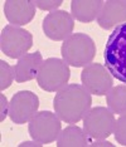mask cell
<instances>
[{
    "instance_id": "6da1fadb",
    "label": "cell",
    "mask_w": 126,
    "mask_h": 147,
    "mask_svg": "<svg viewBox=\"0 0 126 147\" xmlns=\"http://www.w3.org/2000/svg\"><path fill=\"white\" fill-rule=\"evenodd\" d=\"M92 105V97L81 84H67L56 93L53 99L54 112L63 122L77 123L83 119Z\"/></svg>"
},
{
    "instance_id": "7a4b0ae2",
    "label": "cell",
    "mask_w": 126,
    "mask_h": 147,
    "mask_svg": "<svg viewBox=\"0 0 126 147\" xmlns=\"http://www.w3.org/2000/svg\"><path fill=\"white\" fill-rule=\"evenodd\" d=\"M104 61L111 76L126 84V23L115 28L108 36Z\"/></svg>"
},
{
    "instance_id": "3957f363",
    "label": "cell",
    "mask_w": 126,
    "mask_h": 147,
    "mask_svg": "<svg viewBox=\"0 0 126 147\" xmlns=\"http://www.w3.org/2000/svg\"><path fill=\"white\" fill-rule=\"evenodd\" d=\"M63 61L75 68H83L91 64L96 55V44L93 39L85 33L69 35L61 47Z\"/></svg>"
},
{
    "instance_id": "277c9868",
    "label": "cell",
    "mask_w": 126,
    "mask_h": 147,
    "mask_svg": "<svg viewBox=\"0 0 126 147\" xmlns=\"http://www.w3.org/2000/svg\"><path fill=\"white\" fill-rule=\"evenodd\" d=\"M69 78L71 71L67 63L59 58H48L39 68L37 82L43 91L58 92L68 84Z\"/></svg>"
},
{
    "instance_id": "5b68a950",
    "label": "cell",
    "mask_w": 126,
    "mask_h": 147,
    "mask_svg": "<svg viewBox=\"0 0 126 147\" xmlns=\"http://www.w3.org/2000/svg\"><path fill=\"white\" fill-rule=\"evenodd\" d=\"M32 47L33 35L29 30L12 24L1 29L0 48L6 57L12 59H19L25 55Z\"/></svg>"
},
{
    "instance_id": "8992f818",
    "label": "cell",
    "mask_w": 126,
    "mask_h": 147,
    "mask_svg": "<svg viewBox=\"0 0 126 147\" xmlns=\"http://www.w3.org/2000/svg\"><path fill=\"white\" fill-rule=\"evenodd\" d=\"M62 131V119L51 111H39L29 121L28 132L32 140L47 145L57 141Z\"/></svg>"
},
{
    "instance_id": "52a82bcc",
    "label": "cell",
    "mask_w": 126,
    "mask_h": 147,
    "mask_svg": "<svg viewBox=\"0 0 126 147\" xmlns=\"http://www.w3.org/2000/svg\"><path fill=\"white\" fill-rule=\"evenodd\" d=\"M83 129L92 140L108 138L115 128V113L106 107H93L83 117Z\"/></svg>"
},
{
    "instance_id": "ba28073f",
    "label": "cell",
    "mask_w": 126,
    "mask_h": 147,
    "mask_svg": "<svg viewBox=\"0 0 126 147\" xmlns=\"http://www.w3.org/2000/svg\"><path fill=\"white\" fill-rule=\"evenodd\" d=\"M81 82L91 94L102 97L114 87V77L105 65L100 63H91L83 67L81 72Z\"/></svg>"
},
{
    "instance_id": "9c48e42d",
    "label": "cell",
    "mask_w": 126,
    "mask_h": 147,
    "mask_svg": "<svg viewBox=\"0 0 126 147\" xmlns=\"http://www.w3.org/2000/svg\"><path fill=\"white\" fill-rule=\"evenodd\" d=\"M39 108V98L32 91H19L9 102V117L15 125L29 122Z\"/></svg>"
},
{
    "instance_id": "30bf717a",
    "label": "cell",
    "mask_w": 126,
    "mask_h": 147,
    "mask_svg": "<svg viewBox=\"0 0 126 147\" xmlns=\"http://www.w3.org/2000/svg\"><path fill=\"white\" fill-rule=\"evenodd\" d=\"M43 33L54 42H64L75 29V19L66 10L51 11L43 19Z\"/></svg>"
},
{
    "instance_id": "8fae6325",
    "label": "cell",
    "mask_w": 126,
    "mask_h": 147,
    "mask_svg": "<svg viewBox=\"0 0 126 147\" xmlns=\"http://www.w3.org/2000/svg\"><path fill=\"white\" fill-rule=\"evenodd\" d=\"M126 23V0H107L102 6L97 24L105 30H112Z\"/></svg>"
},
{
    "instance_id": "7c38bea8",
    "label": "cell",
    "mask_w": 126,
    "mask_h": 147,
    "mask_svg": "<svg viewBox=\"0 0 126 147\" xmlns=\"http://www.w3.org/2000/svg\"><path fill=\"white\" fill-rule=\"evenodd\" d=\"M4 14L12 25L23 26L33 20L35 5L33 0H6L4 3Z\"/></svg>"
},
{
    "instance_id": "4fadbf2b",
    "label": "cell",
    "mask_w": 126,
    "mask_h": 147,
    "mask_svg": "<svg viewBox=\"0 0 126 147\" xmlns=\"http://www.w3.org/2000/svg\"><path fill=\"white\" fill-rule=\"evenodd\" d=\"M43 62L44 61L39 51L34 53H26L25 55L19 58L16 64L14 65L15 82L24 83L37 78L39 68L43 64Z\"/></svg>"
},
{
    "instance_id": "5bb4252c",
    "label": "cell",
    "mask_w": 126,
    "mask_h": 147,
    "mask_svg": "<svg viewBox=\"0 0 126 147\" xmlns=\"http://www.w3.org/2000/svg\"><path fill=\"white\" fill-rule=\"evenodd\" d=\"M104 4L102 0H72L71 14L81 23H91L100 15Z\"/></svg>"
},
{
    "instance_id": "9a60e30c",
    "label": "cell",
    "mask_w": 126,
    "mask_h": 147,
    "mask_svg": "<svg viewBox=\"0 0 126 147\" xmlns=\"http://www.w3.org/2000/svg\"><path fill=\"white\" fill-rule=\"evenodd\" d=\"M88 138L83 128L72 123L61 131L57 138V147H86L89 145Z\"/></svg>"
},
{
    "instance_id": "2e32d148",
    "label": "cell",
    "mask_w": 126,
    "mask_h": 147,
    "mask_svg": "<svg viewBox=\"0 0 126 147\" xmlns=\"http://www.w3.org/2000/svg\"><path fill=\"white\" fill-rule=\"evenodd\" d=\"M106 103L115 115H126V84L112 87L106 94Z\"/></svg>"
},
{
    "instance_id": "e0dca14e",
    "label": "cell",
    "mask_w": 126,
    "mask_h": 147,
    "mask_svg": "<svg viewBox=\"0 0 126 147\" xmlns=\"http://www.w3.org/2000/svg\"><path fill=\"white\" fill-rule=\"evenodd\" d=\"M15 79L14 65H10L5 61H0V91H5L13 84Z\"/></svg>"
},
{
    "instance_id": "ac0fdd59",
    "label": "cell",
    "mask_w": 126,
    "mask_h": 147,
    "mask_svg": "<svg viewBox=\"0 0 126 147\" xmlns=\"http://www.w3.org/2000/svg\"><path fill=\"white\" fill-rule=\"evenodd\" d=\"M115 140L119 145L126 146V115H121L116 119L114 128Z\"/></svg>"
},
{
    "instance_id": "d6986e66",
    "label": "cell",
    "mask_w": 126,
    "mask_h": 147,
    "mask_svg": "<svg viewBox=\"0 0 126 147\" xmlns=\"http://www.w3.org/2000/svg\"><path fill=\"white\" fill-rule=\"evenodd\" d=\"M33 4L35 8H39L42 10H52L56 11L63 4L62 0H33Z\"/></svg>"
},
{
    "instance_id": "ffe728a7",
    "label": "cell",
    "mask_w": 126,
    "mask_h": 147,
    "mask_svg": "<svg viewBox=\"0 0 126 147\" xmlns=\"http://www.w3.org/2000/svg\"><path fill=\"white\" fill-rule=\"evenodd\" d=\"M0 122H4L6 116H9V102L3 93H0Z\"/></svg>"
},
{
    "instance_id": "44dd1931",
    "label": "cell",
    "mask_w": 126,
    "mask_h": 147,
    "mask_svg": "<svg viewBox=\"0 0 126 147\" xmlns=\"http://www.w3.org/2000/svg\"><path fill=\"white\" fill-rule=\"evenodd\" d=\"M89 147H112L114 145L110 141H106V140H95L93 142H91L88 145Z\"/></svg>"
},
{
    "instance_id": "7402d4cb",
    "label": "cell",
    "mask_w": 126,
    "mask_h": 147,
    "mask_svg": "<svg viewBox=\"0 0 126 147\" xmlns=\"http://www.w3.org/2000/svg\"><path fill=\"white\" fill-rule=\"evenodd\" d=\"M43 145V143L35 141V140H33V141H24L22 142L20 145H19V147H41Z\"/></svg>"
}]
</instances>
